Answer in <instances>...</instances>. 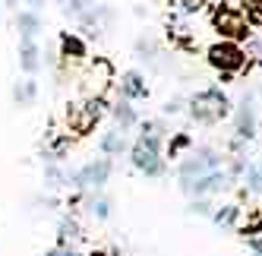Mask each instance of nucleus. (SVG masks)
Returning a JSON list of instances; mask_svg holds the SVG:
<instances>
[{"label":"nucleus","mask_w":262,"mask_h":256,"mask_svg":"<svg viewBox=\"0 0 262 256\" xmlns=\"http://www.w3.org/2000/svg\"><path fill=\"white\" fill-rule=\"evenodd\" d=\"M114 117H117L120 126H129V123H133V108H129L126 101H120V104L114 108Z\"/></svg>","instance_id":"obj_11"},{"label":"nucleus","mask_w":262,"mask_h":256,"mask_svg":"<svg viewBox=\"0 0 262 256\" xmlns=\"http://www.w3.org/2000/svg\"><path fill=\"white\" fill-rule=\"evenodd\" d=\"M73 234H76V225H73V222H63V225H60V237H73Z\"/></svg>","instance_id":"obj_18"},{"label":"nucleus","mask_w":262,"mask_h":256,"mask_svg":"<svg viewBox=\"0 0 262 256\" xmlns=\"http://www.w3.org/2000/svg\"><path fill=\"white\" fill-rule=\"evenodd\" d=\"M92 212H95L98 218H104V215H107V203H104V199H98V203H92Z\"/></svg>","instance_id":"obj_17"},{"label":"nucleus","mask_w":262,"mask_h":256,"mask_svg":"<svg viewBox=\"0 0 262 256\" xmlns=\"http://www.w3.org/2000/svg\"><path fill=\"white\" fill-rule=\"evenodd\" d=\"M237 133H240V136H253V111H250V108H243V111H240Z\"/></svg>","instance_id":"obj_10"},{"label":"nucleus","mask_w":262,"mask_h":256,"mask_svg":"<svg viewBox=\"0 0 262 256\" xmlns=\"http://www.w3.org/2000/svg\"><path fill=\"white\" fill-rule=\"evenodd\" d=\"M224 111H228V101H224V95L215 92V89L196 95V101H193V117H199V120H218Z\"/></svg>","instance_id":"obj_2"},{"label":"nucleus","mask_w":262,"mask_h":256,"mask_svg":"<svg viewBox=\"0 0 262 256\" xmlns=\"http://www.w3.org/2000/svg\"><path fill=\"white\" fill-rule=\"evenodd\" d=\"M215 26H218L224 35H231V38L247 35V19H243L240 13H234V10H218V13H215Z\"/></svg>","instance_id":"obj_4"},{"label":"nucleus","mask_w":262,"mask_h":256,"mask_svg":"<svg viewBox=\"0 0 262 256\" xmlns=\"http://www.w3.org/2000/svg\"><path fill=\"white\" fill-rule=\"evenodd\" d=\"M133 164L136 168H142L145 174H158L161 171V158H158V136L155 133H148L136 142V149H133Z\"/></svg>","instance_id":"obj_1"},{"label":"nucleus","mask_w":262,"mask_h":256,"mask_svg":"<svg viewBox=\"0 0 262 256\" xmlns=\"http://www.w3.org/2000/svg\"><path fill=\"white\" fill-rule=\"evenodd\" d=\"M247 184H250L256 193H262V164H253V168L247 171Z\"/></svg>","instance_id":"obj_12"},{"label":"nucleus","mask_w":262,"mask_h":256,"mask_svg":"<svg viewBox=\"0 0 262 256\" xmlns=\"http://www.w3.org/2000/svg\"><path fill=\"white\" fill-rule=\"evenodd\" d=\"M215 187H221V174L218 171H209V174L196 177V184H186V190H190V193H209Z\"/></svg>","instance_id":"obj_7"},{"label":"nucleus","mask_w":262,"mask_h":256,"mask_svg":"<svg viewBox=\"0 0 262 256\" xmlns=\"http://www.w3.org/2000/svg\"><path fill=\"white\" fill-rule=\"evenodd\" d=\"M35 95V82L32 79H26L23 86H16V98H19V101H29Z\"/></svg>","instance_id":"obj_15"},{"label":"nucleus","mask_w":262,"mask_h":256,"mask_svg":"<svg viewBox=\"0 0 262 256\" xmlns=\"http://www.w3.org/2000/svg\"><path fill=\"white\" fill-rule=\"evenodd\" d=\"M60 4H63V10H67V13L82 16V10H85V7H92V0H60Z\"/></svg>","instance_id":"obj_13"},{"label":"nucleus","mask_w":262,"mask_h":256,"mask_svg":"<svg viewBox=\"0 0 262 256\" xmlns=\"http://www.w3.org/2000/svg\"><path fill=\"white\" fill-rule=\"evenodd\" d=\"M142 86H139V76L136 73H126V95H139Z\"/></svg>","instance_id":"obj_16"},{"label":"nucleus","mask_w":262,"mask_h":256,"mask_svg":"<svg viewBox=\"0 0 262 256\" xmlns=\"http://www.w3.org/2000/svg\"><path fill=\"white\" fill-rule=\"evenodd\" d=\"M63 54H67V57H70V54H73V57H82V45L67 35V38H63Z\"/></svg>","instance_id":"obj_14"},{"label":"nucleus","mask_w":262,"mask_h":256,"mask_svg":"<svg viewBox=\"0 0 262 256\" xmlns=\"http://www.w3.org/2000/svg\"><path fill=\"white\" fill-rule=\"evenodd\" d=\"M95 117H98V111L92 104H79V108H70V114H67V120H70V126L76 133H85V130H92V123H95Z\"/></svg>","instance_id":"obj_6"},{"label":"nucleus","mask_w":262,"mask_h":256,"mask_svg":"<svg viewBox=\"0 0 262 256\" xmlns=\"http://www.w3.org/2000/svg\"><path fill=\"white\" fill-rule=\"evenodd\" d=\"M48 256H73V250H51Z\"/></svg>","instance_id":"obj_19"},{"label":"nucleus","mask_w":262,"mask_h":256,"mask_svg":"<svg viewBox=\"0 0 262 256\" xmlns=\"http://www.w3.org/2000/svg\"><path fill=\"white\" fill-rule=\"evenodd\" d=\"M101 149L107 152V155H120L123 149H126V139H123V130H111L104 139H101Z\"/></svg>","instance_id":"obj_8"},{"label":"nucleus","mask_w":262,"mask_h":256,"mask_svg":"<svg viewBox=\"0 0 262 256\" xmlns=\"http://www.w3.org/2000/svg\"><path fill=\"white\" fill-rule=\"evenodd\" d=\"M23 67H26V70H35V67H38V48H35L32 38H23Z\"/></svg>","instance_id":"obj_9"},{"label":"nucleus","mask_w":262,"mask_h":256,"mask_svg":"<svg viewBox=\"0 0 262 256\" xmlns=\"http://www.w3.org/2000/svg\"><path fill=\"white\" fill-rule=\"evenodd\" d=\"M209 60H212L215 67H221V70H237V67L243 63V51L234 48V45H215V48L209 51Z\"/></svg>","instance_id":"obj_3"},{"label":"nucleus","mask_w":262,"mask_h":256,"mask_svg":"<svg viewBox=\"0 0 262 256\" xmlns=\"http://www.w3.org/2000/svg\"><path fill=\"white\" fill-rule=\"evenodd\" d=\"M107 174H111V164L107 161H92V164H85V168L76 174V184H82V187H101L104 180H107Z\"/></svg>","instance_id":"obj_5"}]
</instances>
